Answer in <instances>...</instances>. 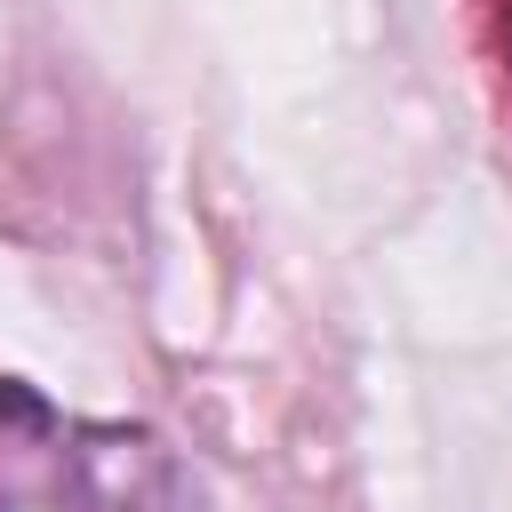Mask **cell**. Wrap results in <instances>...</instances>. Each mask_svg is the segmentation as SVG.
Segmentation results:
<instances>
[{"instance_id": "obj_2", "label": "cell", "mask_w": 512, "mask_h": 512, "mask_svg": "<svg viewBox=\"0 0 512 512\" xmlns=\"http://www.w3.org/2000/svg\"><path fill=\"white\" fill-rule=\"evenodd\" d=\"M480 16H488V40H496V56L512 72V0H480Z\"/></svg>"}, {"instance_id": "obj_1", "label": "cell", "mask_w": 512, "mask_h": 512, "mask_svg": "<svg viewBox=\"0 0 512 512\" xmlns=\"http://www.w3.org/2000/svg\"><path fill=\"white\" fill-rule=\"evenodd\" d=\"M0 512H184V480L160 432L64 416L0 376Z\"/></svg>"}]
</instances>
